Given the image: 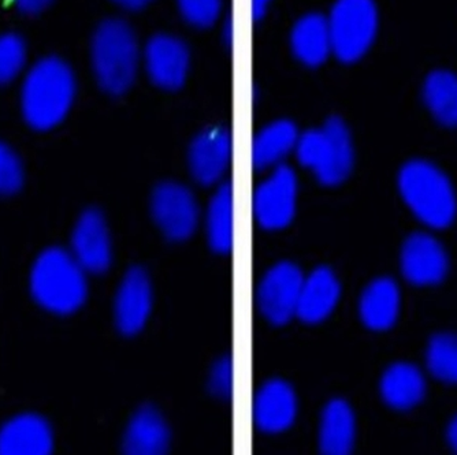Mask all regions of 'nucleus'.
I'll return each instance as SVG.
<instances>
[{
	"label": "nucleus",
	"instance_id": "20",
	"mask_svg": "<svg viewBox=\"0 0 457 455\" xmlns=\"http://www.w3.org/2000/svg\"><path fill=\"white\" fill-rule=\"evenodd\" d=\"M400 293L396 282L381 277L370 284L361 300V316L371 330H387L397 318Z\"/></svg>",
	"mask_w": 457,
	"mask_h": 455
},
{
	"label": "nucleus",
	"instance_id": "30",
	"mask_svg": "<svg viewBox=\"0 0 457 455\" xmlns=\"http://www.w3.org/2000/svg\"><path fill=\"white\" fill-rule=\"evenodd\" d=\"M210 390L217 397L228 400L233 394V364L230 357L215 362L210 375Z\"/></svg>",
	"mask_w": 457,
	"mask_h": 455
},
{
	"label": "nucleus",
	"instance_id": "11",
	"mask_svg": "<svg viewBox=\"0 0 457 455\" xmlns=\"http://www.w3.org/2000/svg\"><path fill=\"white\" fill-rule=\"evenodd\" d=\"M402 269L411 284L437 285L448 271V256L443 245L428 234H412L402 252Z\"/></svg>",
	"mask_w": 457,
	"mask_h": 455
},
{
	"label": "nucleus",
	"instance_id": "7",
	"mask_svg": "<svg viewBox=\"0 0 457 455\" xmlns=\"http://www.w3.org/2000/svg\"><path fill=\"white\" fill-rule=\"evenodd\" d=\"M303 282L302 271L289 261L277 264L264 275L258 290V303L270 323L282 326L296 316Z\"/></svg>",
	"mask_w": 457,
	"mask_h": 455
},
{
	"label": "nucleus",
	"instance_id": "27",
	"mask_svg": "<svg viewBox=\"0 0 457 455\" xmlns=\"http://www.w3.org/2000/svg\"><path fill=\"white\" fill-rule=\"evenodd\" d=\"M28 46L17 33L0 35V87H6L27 71Z\"/></svg>",
	"mask_w": 457,
	"mask_h": 455
},
{
	"label": "nucleus",
	"instance_id": "33",
	"mask_svg": "<svg viewBox=\"0 0 457 455\" xmlns=\"http://www.w3.org/2000/svg\"><path fill=\"white\" fill-rule=\"evenodd\" d=\"M114 2L125 9L137 10L150 4L151 0H114Z\"/></svg>",
	"mask_w": 457,
	"mask_h": 455
},
{
	"label": "nucleus",
	"instance_id": "31",
	"mask_svg": "<svg viewBox=\"0 0 457 455\" xmlns=\"http://www.w3.org/2000/svg\"><path fill=\"white\" fill-rule=\"evenodd\" d=\"M10 2L22 14L36 15L48 9L54 0H10Z\"/></svg>",
	"mask_w": 457,
	"mask_h": 455
},
{
	"label": "nucleus",
	"instance_id": "6",
	"mask_svg": "<svg viewBox=\"0 0 457 455\" xmlns=\"http://www.w3.org/2000/svg\"><path fill=\"white\" fill-rule=\"evenodd\" d=\"M328 22L333 53L351 63L371 47L378 27V12L374 0H337Z\"/></svg>",
	"mask_w": 457,
	"mask_h": 455
},
{
	"label": "nucleus",
	"instance_id": "19",
	"mask_svg": "<svg viewBox=\"0 0 457 455\" xmlns=\"http://www.w3.org/2000/svg\"><path fill=\"white\" fill-rule=\"evenodd\" d=\"M355 442V416L343 400L328 403L320 423V452L326 455H348Z\"/></svg>",
	"mask_w": 457,
	"mask_h": 455
},
{
	"label": "nucleus",
	"instance_id": "23",
	"mask_svg": "<svg viewBox=\"0 0 457 455\" xmlns=\"http://www.w3.org/2000/svg\"><path fill=\"white\" fill-rule=\"evenodd\" d=\"M297 128L289 120H277L256 136L253 145V161L256 170L276 166L296 148Z\"/></svg>",
	"mask_w": 457,
	"mask_h": 455
},
{
	"label": "nucleus",
	"instance_id": "12",
	"mask_svg": "<svg viewBox=\"0 0 457 455\" xmlns=\"http://www.w3.org/2000/svg\"><path fill=\"white\" fill-rule=\"evenodd\" d=\"M153 305L150 279L143 269H129L123 277L115 298V323L123 335L143 330Z\"/></svg>",
	"mask_w": 457,
	"mask_h": 455
},
{
	"label": "nucleus",
	"instance_id": "10",
	"mask_svg": "<svg viewBox=\"0 0 457 455\" xmlns=\"http://www.w3.org/2000/svg\"><path fill=\"white\" fill-rule=\"evenodd\" d=\"M71 254L91 274H103L112 264V238L102 212L88 210L79 216L71 234Z\"/></svg>",
	"mask_w": 457,
	"mask_h": 455
},
{
	"label": "nucleus",
	"instance_id": "16",
	"mask_svg": "<svg viewBox=\"0 0 457 455\" xmlns=\"http://www.w3.org/2000/svg\"><path fill=\"white\" fill-rule=\"evenodd\" d=\"M297 402L294 390L282 380H271L259 390L253 405L255 423L261 431L278 434L294 424Z\"/></svg>",
	"mask_w": 457,
	"mask_h": 455
},
{
	"label": "nucleus",
	"instance_id": "1",
	"mask_svg": "<svg viewBox=\"0 0 457 455\" xmlns=\"http://www.w3.org/2000/svg\"><path fill=\"white\" fill-rule=\"evenodd\" d=\"M77 95L73 69L58 56H45L27 69L21 84V112L37 132L61 125L71 112Z\"/></svg>",
	"mask_w": 457,
	"mask_h": 455
},
{
	"label": "nucleus",
	"instance_id": "15",
	"mask_svg": "<svg viewBox=\"0 0 457 455\" xmlns=\"http://www.w3.org/2000/svg\"><path fill=\"white\" fill-rule=\"evenodd\" d=\"M232 155V137L220 128H207L195 138L189 151V166L194 178L212 185L222 177Z\"/></svg>",
	"mask_w": 457,
	"mask_h": 455
},
{
	"label": "nucleus",
	"instance_id": "5",
	"mask_svg": "<svg viewBox=\"0 0 457 455\" xmlns=\"http://www.w3.org/2000/svg\"><path fill=\"white\" fill-rule=\"evenodd\" d=\"M296 153L300 163L312 170L326 186L345 181L353 167L351 135L340 118H331L323 128L300 136Z\"/></svg>",
	"mask_w": 457,
	"mask_h": 455
},
{
	"label": "nucleus",
	"instance_id": "24",
	"mask_svg": "<svg viewBox=\"0 0 457 455\" xmlns=\"http://www.w3.org/2000/svg\"><path fill=\"white\" fill-rule=\"evenodd\" d=\"M207 233L212 251L228 253L233 248L232 182L222 185L210 203Z\"/></svg>",
	"mask_w": 457,
	"mask_h": 455
},
{
	"label": "nucleus",
	"instance_id": "18",
	"mask_svg": "<svg viewBox=\"0 0 457 455\" xmlns=\"http://www.w3.org/2000/svg\"><path fill=\"white\" fill-rule=\"evenodd\" d=\"M170 442L168 426L151 406H144L133 416L123 438V452L129 455L166 454Z\"/></svg>",
	"mask_w": 457,
	"mask_h": 455
},
{
	"label": "nucleus",
	"instance_id": "28",
	"mask_svg": "<svg viewBox=\"0 0 457 455\" xmlns=\"http://www.w3.org/2000/svg\"><path fill=\"white\" fill-rule=\"evenodd\" d=\"M25 172L17 152L0 141V196H12L24 185Z\"/></svg>",
	"mask_w": 457,
	"mask_h": 455
},
{
	"label": "nucleus",
	"instance_id": "34",
	"mask_svg": "<svg viewBox=\"0 0 457 455\" xmlns=\"http://www.w3.org/2000/svg\"><path fill=\"white\" fill-rule=\"evenodd\" d=\"M448 441L451 443L452 449L457 452V418L449 426Z\"/></svg>",
	"mask_w": 457,
	"mask_h": 455
},
{
	"label": "nucleus",
	"instance_id": "8",
	"mask_svg": "<svg viewBox=\"0 0 457 455\" xmlns=\"http://www.w3.org/2000/svg\"><path fill=\"white\" fill-rule=\"evenodd\" d=\"M297 179L294 170L279 164L273 176L256 189L253 211L256 219L267 230L287 228L296 208Z\"/></svg>",
	"mask_w": 457,
	"mask_h": 455
},
{
	"label": "nucleus",
	"instance_id": "3",
	"mask_svg": "<svg viewBox=\"0 0 457 455\" xmlns=\"http://www.w3.org/2000/svg\"><path fill=\"white\" fill-rule=\"evenodd\" d=\"M92 69L107 94H125L137 73L138 47L135 32L122 20L104 21L92 37Z\"/></svg>",
	"mask_w": 457,
	"mask_h": 455
},
{
	"label": "nucleus",
	"instance_id": "21",
	"mask_svg": "<svg viewBox=\"0 0 457 455\" xmlns=\"http://www.w3.org/2000/svg\"><path fill=\"white\" fill-rule=\"evenodd\" d=\"M381 393L387 405L404 410L418 405L425 397V379L417 367L399 362L385 372Z\"/></svg>",
	"mask_w": 457,
	"mask_h": 455
},
{
	"label": "nucleus",
	"instance_id": "4",
	"mask_svg": "<svg viewBox=\"0 0 457 455\" xmlns=\"http://www.w3.org/2000/svg\"><path fill=\"white\" fill-rule=\"evenodd\" d=\"M400 192L408 207L426 225L448 228L456 216V197L445 174L423 161L405 164L399 177Z\"/></svg>",
	"mask_w": 457,
	"mask_h": 455
},
{
	"label": "nucleus",
	"instance_id": "9",
	"mask_svg": "<svg viewBox=\"0 0 457 455\" xmlns=\"http://www.w3.org/2000/svg\"><path fill=\"white\" fill-rule=\"evenodd\" d=\"M153 213L169 240L185 241L195 233L199 208L194 194L182 185L164 182L154 192Z\"/></svg>",
	"mask_w": 457,
	"mask_h": 455
},
{
	"label": "nucleus",
	"instance_id": "29",
	"mask_svg": "<svg viewBox=\"0 0 457 455\" xmlns=\"http://www.w3.org/2000/svg\"><path fill=\"white\" fill-rule=\"evenodd\" d=\"M185 20L195 27L207 28L214 24L220 10V0H179Z\"/></svg>",
	"mask_w": 457,
	"mask_h": 455
},
{
	"label": "nucleus",
	"instance_id": "2",
	"mask_svg": "<svg viewBox=\"0 0 457 455\" xmlns=\"http://www.w3.org/2000/svg\"><path fill=\"white\" fill-rule=\"evenodd\" d=\"M86 274L71 252L46 249L33 263L30 294L43 310L55 315H71L86 302L88 294Z\"/></svg>",
	"mask_w": 457,
	"mask_h": 455
},
{
	"label": "nucleus",
	"instance_id": "32",
	"mask_svg": "<svg viewBox=\"0 0 457 455\" xmlns=\"http://www.w3.org/2000/svg\"><path fill=\"white\" fill-rule=\"evenodd\" d=\"M270 0H253V14L255 20H261L266 14Z\"/></svg>",
	"mask_w": 457,
	"mask_h": 455
},
{
	"label": "nucleus",
	"instance_id": "13",
	"mask_svg": "<svg viewBox=\"0 0 457 455\" xmlns=\"http://www.w3.org/2000/svg\"><path fill=\"white\" fill-rule=\"evenodd\" d=\"M53 450V428L35 413L15 416L0 428V455H50Z\"/></svg>",
	"mask_w": 457,
	"mask_h": 455
},
{
	"label": "nucleus",
	"instance_id": "17",
	"mask_svg": "<svg viewBox=\"0 0 457 455\" xmlns=\"http://www.w3.org/2000/svg\"><path fill=\"white\" fill-rule=\"evenodd\" d=\"M340 298V284L337 277L326 267L315 269L303 282L296 316L308 324L325 320Z\"/></svg>",
	"mask_w": 457,
	"mask_h": 455
},
{
	"label": "nucleus",
	"instance_id": "26",
	"mask_svg": "<svg viewBox=\"0 0 457 455\" xmlns=\"http://www.w3.org/2000/svg\"><path fill=\"white\" fill-rule=\"evenodd\" d=\"M428 365L434 377L445 383H457V335L440 334L431 338Z\"/></svg>",
	"mask_w": 457,
	"mask_h": 455
},
{
	"label": "nucleus",
	"instance_id": "14",
	"mask_svg": "<svg viewBox=\"0 0 457 455\" xmlns=\"http://www.w3.org/2000/svg\"><path fill=\"white\" fill-rule=\"evenodd\" d=\"M151 79L163 89H179L189 68V50L184 41L173 36L158 35L145 48Z\"/></svg>",
	"mask_w": 457,
	"mask_h": 455
},
{
	"label": "nucleus",
	"instance_id": "22",
	"mask_svg": "<svg viewBox=\"0 0 457 455\" xmlns=\"http://www.w3.org/2000/svg\"><path fill=\"white\" fill-rule=\"evenodd\" d=\"M292 47L300 61L310 66L323 63L331 47L330 29L328 18L320 14H308L303 17L292 32Z\"/></svg>",
	"mask_w": 457,
	"mask_h": 455
},
{
	"label": "nucleus",
	"instance_id": "25",
	"mask_svg": "<svg viewBox=\"0 0 457 455\" xmlns=\"http://www.w3.org/2000/svg\"><path fill=\"white\" fill-rule=\"evenodd\" d=\"M426 104L445 126H457V76L446 70L428 74L425 82Z\"/></svg>",
	"mask_w": 457,
	"mask_h": 455
}]
</instances>
